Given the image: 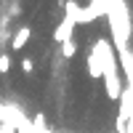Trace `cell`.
<instances>
[{"instance_id":"5b68a950","label":"cell","mask_w":133,"mask_h":133,"mask_svg":"<svg viewBox=\"0 0 133 133\" xmlns=\"http://www.w3.org/2000/svg\"><path fill=\"white\" fill-rule=\"evenodd\" d=\"M32 133H48V117L43 115V112H37V115H32Z\"/></svg>"},{"instance_id":"6da1fadb","label":"cell","mask_w":133,"mask_h":133,"mask_svg":"<svg viewBox=\"0 0 133 133\" xmlns=\"http://www.w3.org/2000/svg\"><path fill=\"white\" fill-rule=\"evenodd\" d=\"M101 80H104V93L107 98L112 104H117L120 98H123V80H120V64L117 66H107L104 75H101Z\"/></svg>"},{"instance_id":"3957f363","label":"cell","mask_w":133,"mask_h":133,"mask_svg":"<svg viewBox=\"0 0 133 133\" xmlns=\"http://www.w3.org/2000/svg\"><path fill=\"white\" fill-rule=\"evenodd\" d=\"M29 37H32V27H29V24L16 27L14 35H11V51H21V48L29 43Z\"/></svg>"},{"instance_id":"ba28073f","label":"cell","mask_w":133,"mask_h":133,"mask_svg":"<svg viewBox=\"0 0 133 133\" xmlns=\"http://www.w3.org/2000/svg\"><path fill=\"white\" fill-rule=\"evenodd\" d=\"M11 66H14V61H11V53L0 51V75H8V72H11Z\"/></svg>"},{"instance_id":"7a4b0ae2","label":"cell","mask_w":133,"mask_h":133,"mask_svg":"<svg viewBox=\"0 0 133 133\" xmlns=\"http://www.w3.org/2000/svg\"><path fill=\"white\" fill-rule=\"evenodd\" d=\"M75 19L72 16H64L59 24H56V29H53V43H59V45H64V43H69V40H75Z\"/></svg>"},{"instance_id":"8992f818","label":"cell","mask_w":133,"mask_h":133,"mask_svg":"<svg viewBox=\"0 0 133 133\" xmlns=\"http://www.w3.org/2000/svg\"><path fill=\"white\" fill-rule=\"evenodd\" d=\"M77 56V43L69 40V43H64L61 45V59H75Z\"/></svg>"},{"instance_id":"277c9868","label":"cell","mask_w":133,"mask_h":133,"mask_svg":"<svg viewBox=\"0 0 133 133\" xmlns=\"http://www.w3.org/2000/svg\"><path fill=\"white\" fill-rule=\"evenodd\" d=\"M85 66H88V77L91 80H101V64H98L93 51H85Z\"/></svg>"},{"instance_id":"52a82bcc","label":"cell","mask_w":133,"mask_h":133,"mask_svg":"<svg viewBox=\"0 0 133 133\" xmlns=\"http://www.w3.org/2000/svg\"><path fill=\"white\" fill-rule=\"evenodd\" d=\"M19 69L24 72L27 77H32V75H35V61H32L29 56H21V61H19Z\"/></svg>"}]
</instances>
